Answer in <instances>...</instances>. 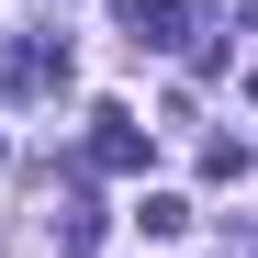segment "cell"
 Segmentation results:
<instances>
[{
  "label": "cell",
  "instance_id": "7a4b0ae2",
  "mask_svg": "<svg viewBox=\"0 0 258 258\" xmlns=\"http://www.w3.org/2000/svg\"><path fill=\"white\" fill-rule=\"evenodd\" d=\"M90 168H112V180H123V168H146V123L123 112V101L90 112Z\"/></svg>",
  "mask_w": 258,
  "mask_h": 258
},
{
  "label": "cell",
  "instance_id": "5b68a950",
  "mask_svg": "<svg viewBox=\"0 0 258 258\" xmlns=\"http://www.w3.org/2000/svg\"><path fill=\"white\" fill-rule=\"evenodd\" d=\"M135 225H146V236H180V225H191V202H180V191H146V202H135Z\"/></svg>",
  "mask_w": 258,
  "mask_h": 258
},
{
  "label": "cell",
  "instance_id": "3957f363",
  "mask_svg": "<svg viewBox=\"0 0 258 258\" xmlns=\"http://www.w3.org/2000/svg\"><path fill=\"white\" fill-rule=\"evenodd\" d=\"M112 23L135 45H180V0H112Z\"/></svg>",
  "mask_w": 258,
  "mask_h": 258
},
{
  "label": "cell",
  "instance_id": "277c9868",
  "mask_svg": "<svg viewBox=\"0 0 258 258\" xmlns=\"http://www.w3.org/2000/svg\"><path fill=\"white\" fill-rule=\"evenodd\" d=\"M56 247H68V258H90V247H101V202H90V191H68V213H56Z\"/></svg>",
  "mask_w": 258,
  "mask_h": 258
},
{
  "label": "cell",
  "instance_id": "8992f818",
  "mask_svg": "<svg viewBox=\"0 0 258 258\" xmlns=\"http://www.w3.org/2000/svg\"><path fill=\"white\" fill-rule=\"evenodd\" d=\"M0 157H12V146H0Z\"/></svg>",
  "mask_w": 258,
  "mask_h": 258
},
{
  "label": "cell",
  "instance_id": "6da1fadb",
  "mask_svg": "<svg viewBox=\"0 0 258 258\" xmlns=\"http://www.w3.org/2000/svg\"><path fill=\"white\" fill-rule=\"evenodd\" d=\"M68 90V34H23L12 45V101H56Z\"/></svg>",
  "mask_w": 258,
  "mask_h": 258
}]
</instances>
